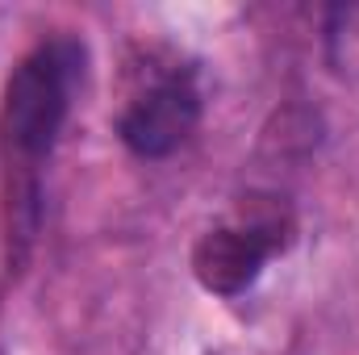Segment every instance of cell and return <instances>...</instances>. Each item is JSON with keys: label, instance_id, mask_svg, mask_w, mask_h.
<instances>
[{"label": "cell", "instance_id": "2", "mask_svg": "<svg viewBox=\"0 0 359 355\" xmlns=\"http://www.w3.org/2000/svg\"><path fill=\"white\" fill-rule=\"evenodd\" d=\"M284 243H288V217H280L276 209L255 213L234 226H217L201 234V243L192 247V272L209 293L238 297L259 280L271 255L284 251Z\"/></svg>", "mask_w": 359, "mask_h": 355}, {"label": "cell", "instance_id": "1", "mask_svg": "<svg viewBox=\"0 0 359 355\" xmlns=\"http://www.w3.org/2000/svg\"><path fill=\"white\" fill-rule=\"evenodd\" d=\"M80 76H84V46L72 38H55L29 51L4 84L0 159H4L8 251H17V264L25 260V247L38 230V168L63 134Z\"/></svg>", "mask_w": 359, "mask_h": 355}, {"label": "cell", "instance_id": "4", "mask_svg": "<svg viewBox=\"0 0 359 355\" xmlns=\"http://www.w3.org/2000/svg\"><path fill=\"white\" fill-rule=\"evenodd\" d=\"M326 42H330V59L339 72H359V4L330 13Z\"/></svg>", "mask_w": 359, "mask_h": 355}, {"label": "cell", "instance_id": "3", "mask_svg": "<svg viewBox=\"0 0 359 355\" xmlns=\"http://www.w3.org/2000/svg\"><path fill=\"white\" fill-rule=\"evenodd\" d=\"M201 121V92L188 72H168L151 88H142L121 113L117 134L142 159H163L188 142Z\"/></svg>", "mask_w": 359, "mask_h": 355}]
</instances>
